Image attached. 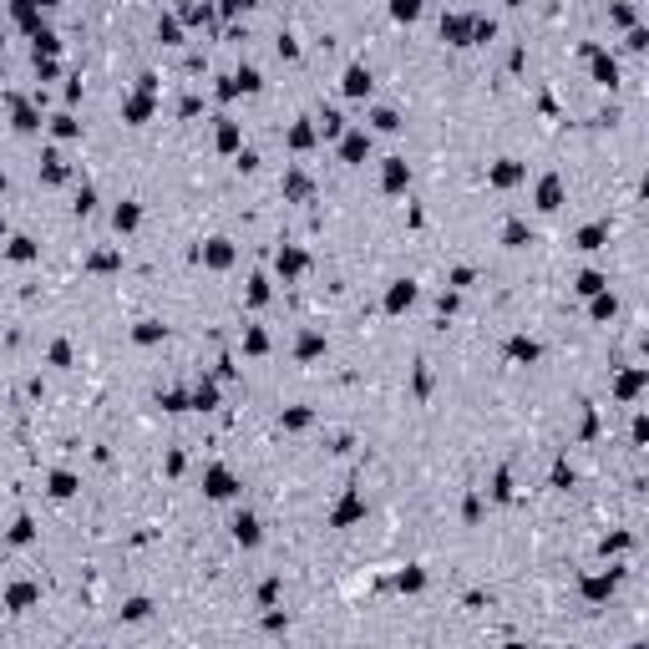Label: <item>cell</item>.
<instances>
[{
  "mask_svg": "<svg viewBox=\"0 0 649 649\" xmlns=\"http://www.w3.org/2000/svg\"><path fill=\"white\" fill-rule=\"evenodd\" d=\"M203 259H209L213 269H224L228 259H233V249H228V239H209V249H203Z\"/></svg>",
  "mask_w": 649,
  "mask_h": 649,
  "instance_id": "obj_9",
  "label": "cell"
},
{
  "mask_svg": "<svg viewBox=\"0 0 649 649\" xmlns=\"http://www.w3.org/2000/svg\"><path fill=\"white\" fill-rule=\"evenodd\" d=\"M366 152H370V137H366V132H350V137H345V158H350V163H360Z\"/></svg>",
  "mask_w": 649,
  "mask_h": 649,
  "instance_id": "obj_11",
  "label": "cell"
},
{
  "mask_svg": "<svg viewBox=\"0 0 649 649\" xmlns=\"http://www.w3.org/2000/svg\"><path fill=\"white\" fill-rule=\"evenodd\" d=\"M10 259H16V264L36 259V244H31V239H10Z\"/></svg>",
  "mask_w": 649,
  "mask_h": 649,
  "instance_id": "obj_25",
  "label": "cell"
},
{
  "mask_svg": "<svg viewBox=\"0 0 649 649\" xmlns=\"http://www.w3.org/2000/svg\"><path fill=\"white\" fill-rule=\"evenodd\" d=\"M148 112H152V102H148V97H132V102H127V117H132V122H142Z\"/></svg>",
  "mask_w": 649,
  "mask_h": 649,
  "instance_id": "obj_27",
  "label": "cell"
},
{
  "mask_svg": "<svg viewBox=\"0 0 649 649\" xmlns=\"http://www.w3.org/2000/svg\"><path fill=\"white\" fill-rule=\"evenodd\" d=\"M16 127H21V132H36L41 122H36V112H31V107H16Z\"/></svg>",
  "mask_w": 649,
  "mask_h": 649,
  "instance_id": "obj_28",
  "label": "cell"
},
{
  "mask_svg": "<svg viewBox=\"0 0 649 649\" xmlns=\"http://www.w3.org/2000/svg\"><path fill=\"white\" fill-rule=\"evenodd\" d=\"M558 203H563V183H558V178H543L538 183V209H558Z\"/></svg>",
  "mask_w": 649,
  "mask_h": 649,
  "instance_id": "obj_5",
  "label": "cell"
},
{
  "mask_svg": "<svg viewBox=\"0 0 649 649\" xmlns=\"http://www.w3.org/2000/svg\"><path fill=\"white\" fill-rule=\"evenodd\" d=\"M269 300V284L264 279H254V290H249V305H264Z\"/></svg>",
  "mask_w": 649,
  "mask_h": 649,
  "instance_id": "obj_34",
  "label": "cell"
},
{
  "mask_svg": "<svg viewBox=\"0 0 649 649\" xmlns=\"http://www.w3.org/2000/svg\"><path fill=\"white\" fill-rule=\"evenodd\" d=\"M0 233H5V224H0Z\"/></svg>",
  "mask_w": 649,
  "mask_h": 649,
  "instance_id": "obj_39",
  "label": "cell"
},
{
  "mask_svg": "<svg viewBox=\"0 0 649 649\" xmlns=\"http://www.w3.org/2000/svg\"><path fill=\"white\" fill-rule=\"evenodd\" d=\"M122 614H127V619H148V614H152V604H148V599H132V604L122 609Z\"/></svg>",
  "mask_w": 649,
  "mask_h": 649,
  "instance_id": "obj_29",
  "label": "cell"
},
{
  "mask_svg": "<svg viewBox=\"0 0 649 649\" xmlns=\"http://www.w3.org/2000/svg\"><path fill=\"white\" fill-rule=\"evenodd\" d=\"M305 264H309V259H305L300 249H284V254H279V274H300Z\"/></svg>",
  "mask_w": 649,
  "mask_h": 649,
  "instance_id": "obj_17",
  "label": "cell"
},
{
  "mask_svg": "<svg viewBox=\"0 0 649 649\" xmlns=\"http://www.w3.org/2000/svg\"><path fill=\"white\" fill-rule=\"evenodd\" d=\"M492 183H497V188H512V183H523V167H517V163H502V167H492Z\"/></svg>",
  "mask_w": 649,
  "mask_h": 649,
  "instance_id": "obj_10",
  "label": "cell"
},
{
  "mask_svg": "<svg viewBox=\"0 0 649 649\" xmlns=\"http://www.w3.org/2000/svg\"><path fill=\"white\" fill-rule=\"evenodd\" d=\"M391 16L396 21H416L421 16V0H391Z\"/></svg>",
  "mask_w": 649,
  "mask_h": 649,
  "instance_id": "obj_20",
  "label": "cell"
},
{
  "mask_svg": "<svg viewBox=\"0 0 649 649\" xmlns=\"http://www.w3.org/2000/svg\"><path fill=\"white\" fill-rule=\"evenodd\" d=\"M604 239H609V228L604 224H589V228L578 233V249H604Z\"/></svg>",
  "mask_w": 649,
  "mask_h": 649,
  "instance_id": "obj_12",
  "label": "cell"
},
{
  "mask_svg": "<svg viewBox=\"0 0 649 649\" xmlns=\"http://www.w3.org/2000/svg\"><path fill=\"white\" fill-rule=\"evenodd\" d=\"M508 355H512V360H538V345L528 340V335H517V340L508 345Z\"/></svg>",
  "mask_w": 649,
  "mask_h": 649,
  "instance_id": "obj_19",
  "label": "cell"
},
{
  "mask_svg": "<svg viewBox=\"0 0 649 649\" xmlns=\"http://www.w3.org/2000/svg\"><path fill=\"white\" fill-rule=\"evenodd\" d=\"M396 583H401V589H421V583H426V574H416V568H411V574H401Z\"/></svg>",
  "mask_w": 649,
  "mask_h": 649,
  "instance_id": "obj_33",
  "label": "cell"
},
{
  "mask_svg": "<svg viewBox=\"0 0 649 649\" xmlns=\"http://www.w3.org/2000/svg\"><path fill=\"white\" fill-rule=\"evenodd\" d=\"M21 5H31V10H41V5H56V0H21Z\"/></svg>",
  "mask_w": 649,
  "mask_h": 649,
  "instance_id": "obj_37",
  "label": "cell"
},
{
  "mask_svg": "<svg viewBox=\"0 0 649 649\" xmlns=\"http://www.w3.org/2000/svg\"><path fill=\"white\" fill-rule=\"evenodd\" d=\"M244 5H249V0H224V10H228V16H233V10H244Z\"/></svg>",
  "mask_w": 649,
  "mask_h": 649,
  "instance_id": "obj_36",
  "label": "cell"
},
{
  "mask_svg": "<svg viewBox=\"0 0 649 649\" xmlns=\"http://www.w3.org/2000/svg\"><path fill=\"white\" fill-rule=\"evenodd\" d=\"M411 300H416V284L401 279V284H391V294H386V309H406Z\"/></svg>",
  "mask_w": 649,
  "mask_h": 649,
  "instance_id": "obj_8",
  "label": "cell"
},
{
  "mask_svg": "<svg viewBox=\"0 0 649 649\" xmlns=\"http://www.w3.org/2000/svg\"><path fill=\"white\" fill-rule=\"evenodd\" d=\"M649 46V31H644V25H634V31H629V51H644Z\"/></svg>",
  "mask_w": 649,
  "mask_h": 649,
  "instance_id": "obj_31",
  "label": "cell"
},
{
  "mask_svg": "<svg viewBox=\"0 0 649 649\" xmlns=\"http://www.w3.org/2000/svg\"><path fill=\"white\" fill-rule=\"evenodd\" d=\"M5 604H10V609H31V604H36V589H31V583H16V589L5 593Z\"/></svg>",
  "mask_w": 649,
  "mask_h": 649,
  "instance_id": "obj_15",
  "label": "cell"
},
{
  "mask_svg": "<svg viewBox=\"0 0 649 649\" xmlns=\"http://www.w3.org/2000/svg\"><path fill=\"white\" fill-rule=\"evenodd\" d=\"M370 92V71L366 67H350L345 71V97H366Z\"/></svg>",
  "mask_w": 649,
  "mask_h": 649,
  "instance_id": "obj_6",
  "label": "cell"
},
{
  "mask_svg": "<svg viewBox=\"0 0 649 649\" xmlns=\"http://www.w3.org/2000/svg\"><path fill=\"white\" fill-rule=\"evenodd\" d=\"M218 148H224V152H233V148H239V127H233L228 117H218Z\"/></svg>",
  "mask_w": 649,
  "mask_h": 649,
  "instance_id": "obj_16",
  "label": "cell"
},
{
  "mask_svg": "<svg viewBox=\"0 0 649 649\" xmlns=\"http://www.w3.org/2000/svg\"><path fill=\"white\" fill-rule=\"evenodd\" d=\"M644 381H649V375H644L639 366H634V370H624V375H619V381H614V391L624 396V401H634V396L644 391Z\"/></svg>",
  "mask_w": 649,
  "mask_h": 649,
  "instance_id": "obj_4",
  "label": "cell"
},
{
  "mask_svg": "<svg viewBox=\"0 0 649 649\" xmlns=\"http://www.w3.org/2000/svg\"><path fill=\"white\" fill-rule=\"evenodd\" d=\"M233 538H239V543H244V548H254V543H259V538H264V533H259V517H249V512H244V517H239V523H233Z\"/></svg>",
  "mask_w": 649,
  "mask_h": 649,
  "instance_id": "obj_7",
  "label": "cell"
},
{
  "mask_svg": "<svg viewBox=\"0 0 649 649\" xmlns=\"http://www.w3.org/2000/svg\"><path fill=\"white\" fill-rule=\"evenodd\" d=\"M213 401H218V386H213V381H203L198 391H193V406H198V411H209Z\"/></svg>",
  "mask_w": 649,
  "mask_h": 649,
  "instance_id": "obj_23",
  "label": "cell"
},
{
  "mask_svg": "<svg viewBox=\"0 0 649 649\" xmlns=\"http://www.w3.org/2000/svg\"><path fill=\"white\" fill-rule=\"evenodd\" d=\"M604 284H609V279L599 274V269H589V274H578V294H589V300H593V294H599Z\"/></svg>",
  "mask_w": 649,
  "mask_h": 649,
  "instance_id": "obj_18",
  "label": "cell"
},
{
  "mask_svg": "<svg viewBox=\"0 0 649 649\" xmlns=\"http://www.w3.org/2000/svg\"><path fill=\"white\" fill-rule=\"evenodd\" d=\"M593 82H604V86H614L619 82V67L609 56H593Z\"/></svg>",
  "mask_w": 649,
  "mask_h": 649,
  "instance_id": "obj_13",
  "label": "cell"
},
{
  "mask_svg": "<svg viewBox=\"0 0 649 649\" xmlns=\"http://www.w3.org/2000/svg\"><path fill=\"white\" fill-rule=\"evenodd\" d=\"M375 127H381V132H396L401 122H396V112H375Z\"/></svg>",
  "mask_w": 649,
  "mask_h": 649,
  "instance_id": "obj_32",
  "label": "cell"
},
{
  "mask_svg": "<svg viewBox=\"0 0 649 649\" xmlns=\"http://www.w3.org/2000/svg\"><path fill=\"white\" fill-rule=\"evenodd\" d=\"M360 512H366V502H360V492H345V502H340V508H335V517H330V523H335V528H345V523H355Z\"/></svg>",
  "mask_w": 649,
  "mask_h": 649,
  "instance_id": "obj_3",
  "label": "cell"
},
{
  "mask_svg": "<svg viewBox=\"0 0 649 649\" xmlns=\"http://www.w3.org/2000/svg\"><path fill=\"white\" fill-rule=\"evenodd\" d=\"M71 492H76V477H71V472H56V477H51V497H71Z\"/></svg>",
  "mask_w": 649,
  "mask_h": 649,
  "instance_id": "obj_21",
  "label": "cell"
},
{
  "mask_svg": "<svg viewBox=\"0 0 649 649\" xmlns=\"http://www.w3.org/2000/svg\"><path fill=\"white\" fill-rule=\"evenodd\" d=\"M619 578H624V574H619V568H609V574H589V578H583V599H593V604H604V599H609V593H614V589H619Z\"/></svg>",
  "mask_w": 649,
  "mask_h": 649,
  "instance_id": "obj_1",
  "label": "cell"
},
{
  "mask_svg": "<svg viewBox=\"0 0 649 649\" xmlns=\"http://www.w3.org/2000/svg\"><path fill=\"white\" fill-rule=\"evenodd\" d=\"M203 492H209V497H233V472H228V467H209Z\"/></svg>",
  "mask_w": 649,
  "mask_h": 649,
  "instance_id": "obj_2",
  "label": "cell"
},
{
  "mask_svg": "<svg viewBox=\"0 0 649 649\" xmlns=\"http://www.w3.org/2000/svg\"><path fill=\"white\" fill-rule=\"evenodd\" d=\"M614 309H619V300H614V294H593V320H604V315H614Z\"/></svg>",
  "mask_w": 649,
  "mask_h": 649,
  "instance_id": "obj_24",
  "label": "cell"
},
{
  "mask_svg": "<svg viewBox=\"0 0 649 649\" xmlns=\"http://www.w3.org/2000/svg\"><path fill=\"white\" fill-rule=\"evenodd\" d=\"M0 188H5V173H0Z\"/></svg>",
  "mask_w": 649,
  "mask_h": 649,
  "instance_id": "obj_38",
  "label": "cell"
},
{
  "mask_svg": "<svg viewBox=\"0 0 649 649\" xmlns=\"http://www.w3.org/2000/svg\"><path fill=\"white\" fill-rule=\"evenodd\" d=\"M406 178H411V173H406V158H391V163H386V188H391V193L406 183Z\"/></svg>",
  "mask_w": 649,
  "mask_h": 649,
  "instance_id": "obj_14",
  "label": "cell"
},
{
  "mask_svg": "<svg viewBox=\"0 0 649 649\" xmlns=\"http://www.w3.org/2000/svg\"><path fill=\"white\" fill-rule=\"evenodd\" d=\"M10 543H31V517H21V523H16V533H10Z\"/></svg>",
  "mask_w": 649,
  "mask_h": 649,
  "instance_id": "obj_35",
  "label": "cell"
},
{
  "mask_svg": "<svg viewBox=\"0 0 649 649\" xmlns=\"http://www.w3.org/2000/svg\"><path fill=\"white\" fill-rule=\"evenodd\" d=\"M340 127H345L340 112H324V117H320V132H324V137H340Z\"/></svg>",
  "mask_w": 649,
  "mask_h": 649,
  "instance_id": "obj_26",
  "label": "cell"
},
{
  "mask_svg": "<svg viewBox=\"0 0 649 649\" xmlns=\"http://www.w3.org/2000/svg\"><path fill=\"white\" fill-rule=\"evenodd\" d=\"M290 142H294V148H309V142H315V127H294Z\"/></svg>",
  "mask_w": 649,
  "mask_h": 649,
  "instance_id": "obj_30",
  "label": "cell"
},
{
  "mask_svg": "<svg viewBox=\"0 0 649 649\" xmlns=\"http://www.w3.org/2000/svg\"><path fill=\"white\" fill-rule=\"evenodd\" d=\"M137 218H142V213H137V203H122V209L112 213V224H117V228H137Z\"/></svg>",
  "mask_w": 649,
  "mask_h": 649,
  "instance_id": "obj_22",
  "label": "cell"
}]
</instances>
